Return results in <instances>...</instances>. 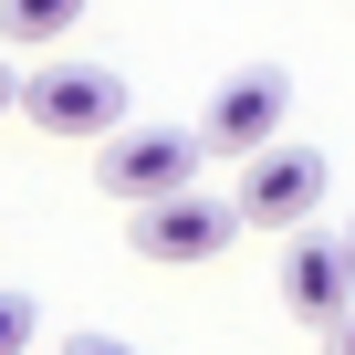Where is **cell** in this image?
Listing matches in <instances>:
<instances>
[{
  "label": "cell",
  "instance_id": "1",
  "mask_svg": "<svg viewBox=\"0 0 355 355\" xmlns=\"http://www.w3.org/2000/svg\"><path fill=\"white\" fill-rule=\"evenodd\" d=\"M42 136H115L125 125V84L105 73V63H42V73H21V94H11Z\"/></svg>",
  "mask_w": 355,
  "mask_h": 355
},
{
  "label": "cell",
  "instance_id": "2",
  "mask_svg": "<svg viewBox=\"0 0 355 355\" xmlns=\"http://www.w3.org/2000/svg\"><path fill=\"white\" fill-rule=\"evenodd\" d=\"M230 209H241V230H303L324 209V157L313 146H251Z\"/></svg>",
  "mask_w": 355,
  "mask_h": 355
},
{
  "label": "cell",
  "instance_id": "3",
  "mask_svg": "<svg viewBox=\"0 0 355 355\" xmlns=\"http://www.w3.org/2000/svg\"><path fill=\"white\" fill-rule=\"evenodd\" d=\"M199 125H115L105 136V189L125 199V209H146V199H167V189H189L199 178Z\"/></svg>",
  "mask_w": 355,
  "mask_h": 355
},
{
  "label": "cell",
  "instance_id": "4",
  "mask_svg": "<svg viewBox=\"0 0 355 355\" xmlns=\"http://www.w3.org/2000/svg\"><path fill=\"white\" fill-rule=\"evenodd\" d=\"M230 230H241V209H230V199H209L199 178L136 209V251H146V261H220V251H230Z\"/></svg>",
  "mask_w": 355,
  "mask_h": 355
},
{
  "label": "cell",
  "instance_id": "5",
  "mask_svg": "<svg viewBox=\"0 0 355 355\" xmlns=\"http://www.w3.org/2000/svg\"><path fill=\"white\" fill-rule=\"evenodd\" d=\"M282 73H230L220 94H209V115H199V146H220V157H251V146H272V125H282Z\"/></svg>",
  "mask_w": 355,
  "mask_h": 355
},
{
  "label": "cell",
  "instance_id": "6",
  "mask_svg": "<svg viewBox=\"0 0 355 355\" xmlns=\"http://www.w3.org/2000/svg\"><path fill=\"white\" fill-rule=\"evenodd\" d=\"M355 303V261H345V241H282V313H303V324H334Z\"/></svg>",
  "mask_w": 355,
  "mask_h": 355
},
{
  "label": "cell",
  "instance_id": "7",
  "mask_svg": "<svg viewBox=\"0 0 355 355\" xmlns=\"http://www.w3.org/2000/svg\"><path fill=\"white\" fill-rule=\"evenodd\" d=\"M73 21H84V0H0V42H21V53H53Z\"/></svg>",
  "mask_w": 355,
  "mask_h": 355
},
{
  "label": "cell",
  "instance_id": "8",
  "mask_svg": "<svg viewBox=\"0 0 355 355\" xmlns=\"http://www.w3.org/2000/svg\"><path fill=\"white\" fill-rule=\"evenodd\" d=\"M32 345V293H0V355Z\"/></svg>",
  "mask_w": 355,
  "mask_h": 355
},
{
  "label": "cell",
  "instance_id": "9",
  "mask_svg": "<svg viewBox=\"0 0 355 355\" xmlns=\"http://www.w3.org/2000/svg\"><path fill=\"white\" fill-rule=\"evenodd\" d=\"M324 355H355V303H345V313L324 324Z\"/></svg>",
  "mask_w": 355,
  "mask_h": 355
},
{
  "label": "cell",
  "instance_id": "10",
  "mask_svg": "<svg viewBox=\"0 0 355 355\" xmlns=\"http://www.w3.org/2000/svg\"><path fill=\"white\" fill-rule=\"evenodd\" d=\"M63 355H136V345H115V334H73Z\"/></svg>",
  "mask_w": 355,
  "mask_h": 355
},
{
  "label": "cell",
  "instance_id": "11",
  "mask_svg": "<svg viewBox=\"0 0 355 355\" xmlns=\"http://www.w3.org/2000/svg\"><path fill=\"white\" fill-rule=\"evenodd\" d=\"M11 94H21V73H11V63H0V105H11Z\"/></svg>",
  "mask_w": 355,
  "mask_h": 355
},
{
  "label": "cell",
  "instance_id": "12",
  "mask_svg": "<svg viewBox=\"0 0 355 355\" xmlns=\"http://www.w3.org/2000/svg\"><path fill=\"white\" fill-rule=\"evenodd\" d=\"M345 261H355V230H345Z\"/></svg>",
  "mask_w": 355,
  "mask_h": 355
}]
</instances>
